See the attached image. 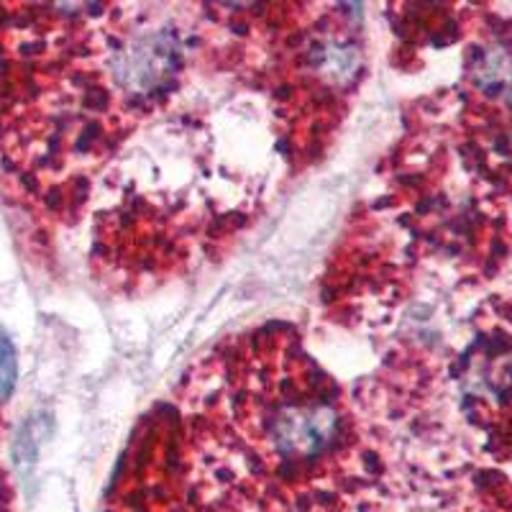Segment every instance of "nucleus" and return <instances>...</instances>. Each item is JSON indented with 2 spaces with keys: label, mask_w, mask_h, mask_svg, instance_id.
I'll return each instance as SVG.
<instances>
[{
  "label": "nucleus",
  "mask_w": 512,
  "mask_h": 512,
  "mask_svg": "<svg viewBox=\"0 0 512 512\" xmlns=\"http://www.w3.org/2000/svg\"><path fill=\"white\" fill-rule=\"evenodd\" d=\"M16 382V351H13L11 338L0 328V392L8 395Z\"/></svg>",
  "instance_id": "nucleus-1"
}]
</instances>
